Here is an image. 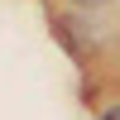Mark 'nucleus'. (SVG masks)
I'll use <instances>...</instances> for the list:
<instances>
[{
  "instance_id": "nucleus-1",
  "label": "nucleus",
  "mask_w": 120,
  "mask_h": 120,
  "mask_svg": "<svg viewBox=\"0 0 120 120\" xmlns=\"http://www.w3.org/2000/svg\"><path fill=\"white\" fill-rule=\"evenodd\" d=\"M67 5H82V10H101V5H111V0H67Z\"/></svg>"
},
{
  "instance_id": "nucleus-2",
  "label": "nucleus",
  "mask_w": 120,
  "mask_h": 120,
  "mask_svg": "<svg viewBox=\"0 0 120 120\" xmlns=\"http://www.w3.org/2000/svg\"><path fill=\"white\" fill-rule=\"evenodd\" d=\"M101 120H120V101H115V106H111V111H106Z\"/></svg>"
}]
</instances>
